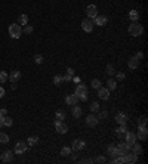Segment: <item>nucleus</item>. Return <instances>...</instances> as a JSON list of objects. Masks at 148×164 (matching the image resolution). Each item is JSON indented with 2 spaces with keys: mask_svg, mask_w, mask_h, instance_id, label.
<instances>
[{
  "mask_svg": "<svg viewBox=\"0 0 148 164\" xmlns=\"http://www.w3.org/2000/svg\"><path fill=\"white\" fill-rule=\"evenodd\" d=\"M77 95V98L80 99V101H87V86H85V84H82V83H79L77 84V87H76V92H74Z\"/></svg>",
  "mask_w": 148,
  "mask_h": 164,
  "instance_id": "1",
  "label": "nucleus"
},
{
  "mask_svg": "<svg viewBox=\"0 0 148 164\" xmlns=\"http://www.w3.org/2000/svg\"><path fill=\"white\" fill-rule=\"evenodd\" d=\"M129 34L130 36H133V37H139V36H142V33H144V28H142V25L141 24H138V22H133V24H130L129 25Z\"/></svg>",
  "mask_w": 148,
  "mask_h": 164,
  "instance_id": "2",
  "label": "nucleus"
},
{
  "mask_svg": "<svg viewBox=\"0 0 148 164\" xmlns=\"http://www.w3.org/2000/svg\"><path fill=\"white\" fill-rule=\"evenodd\" d=\"M9 36L12 39H19L22 36V30L19 24H11L9 25Z\"/></svg>",
  "mask_w": 148,
  "mask_h": 164,
  "instance_id": "3",
  "label": "nucleus"
},
{
  "mask_svg": "<svg viewBox=\"0 0 148 164\" xmlns=\"http://www.w3.org/2000/svg\"><path fill=\"white\" fill-rule=\"evenodd\" d=\"M93 27H95L93 19L86 18V19H83V21H82V28H83V31H85V33H92V31H93Z\"/></svg>",
  "mask_w": 148,
  "mask_h": 164,
  "instance_id": "4",
  "label": "nucleus"
},
{
  "mask_svg": "<svg viewBox=\"0 0 148 164\" xmlns=\"http://www.w3.org/2000/svg\"><path fill=\"white\" fill-rule=\"evenodd\" d=\"M55 129L59 135H64V133L68 132V126L64 121H59V120H55Z\"/></svg>",
  "mask_w": 148,
  "mask_h": 164,
  "instance_id": "5",
  "label": "nucleus"
},
{
  "mask_svg": "<svg viewBox=\"0 0 148 164\" xmlns=\"http://www.w3.org/2000/svg\"><path fill=\"white\" fill-rule=\"evenodd\" d=\"M123 161L125 163H129V164H135L138 161V155H135L133 152H126L125 155H123Z\"/></svg>",
  "mask_w": 148,
  "mask_h": 164,
  "instance_id": "6",
  "label": "nucleus"
},
{
  "mask_svg": "<svg viewBox=\"0 0 148 164\" xmlns=\"http://www.w3.org/2000/svg\"><path fill=\"white\" fill-rule=\"evenodd\" d=\"M107 22H108V18L104 16V15H98V16L93 19V24L98 25V27H105Z\"/></svg>",
  "mask_w": 148,
  "mask_h": 164,
  "instance_id": "7",
  "label": "nucleus"
},
{
  "mask_svg": "<svg viewBox=\"0 0 148 164\" xmlns=\"http://www.w3.org/2000/svg\"><path fill=\"white\" fill-rule=\"evenodd\" d=\"M86 13H87V18L95 19V18L98 16V8H96L95 5H89V6L86 8Z\"/></svg>",
  "mask_w": 148,
  "mask_h": 164,
  "instance_id": "8",
  "label": "nucleus"
},
{
  "mask_svg": "<svg viewBox=\"0 0 148 164\" xmlns=\"http://www.w3.org/2000/svg\"><path fill=\"white\" fill-rule=\"evenodd\" d=\"M98 90V96H99V99H102V101H107L108 98H110V90L107 89V87H99V89H96Z\"/></svg>",
  "mask_w": 148,
  "mask_h": 164,
  "instance_id": "9",
  "label": "nucleus"
},
{
  "mask_svg": "<svg viewBox=\"0 0 148 164\" xmlns=\"http://www.w3.org/2000/svg\"><path fill=\"white\" fill-rule=\"evenodd\" d=\"M25 151H27V144H25V142H18V144L15 145L13 154H18V155H21V154H24Z\"/></svg>",
  "mask_w": 148,
  "mask_h": 164,
  "instance_id": "10",
  "label": "nucleus"
},
{
  "mask_svg": "<svg viewBox=\"0 0 148 164\" xmlns=\"http://www.w3.org/2000/svg\"><path fill=\"white\" fill-rule=\"evenodd\" d=\"M130 146H132V145H129L128 142H121V144H118V145H117V149H118L120 155H125L126 152H129V151H130Z\"/></svg>",
  "mask_w": 148,
  "mask_h": 164,
  "instance_id": "11",
  "label": "nucleus"
},
{
  "mask_svg": "<svg viewBox=\"0 0 148 164\" xmlns=\"http://www.w3.org/2000/svg\"><path fill=\"white\" fill-rule=\"evenodd\" d=\"M147 136H148V130H147V127H138L136 139H139V140H145V139H147Z\"/></svg>",
  "mask_w": 148,
  "mask_h": 164,
  "instance_id": "12",
  "label": "nucleus"
},
{
  "mask_svg": "<svg viewBox=\"0 0 148 164\" xmlns=\"http://www.w3.org/2000/svg\"><path fill=\"white\" fill-rule=\"evenodd\" d=\"M85 145H86V144H85V140H82V139H76V140L73 142V149L79 152V151H82V149L85 148Z\"/></svg>",
  "mask_w": 148,
  "mask_h": 164,
  "instance_id": "13",
  "label": "nucleus"
},
{
  "mask_svg": "<svg viewBox=\"0 0 148 164\" xmlns=\"http://www.w3.org/2000/svg\"><path fill=\"white\" fill-rule=\"evenodd\" d=\"M128 115L125 114V112H118L117 115H116V121L118 123V124H128Z\"/></svg>",
  "mask_w": 148,
  "mask_h": 164,
  "instance_id": "14",
  "label": "nucleus"
},
{
  "mask_svg": "<svg viewBox=\"0 0 148 164\" xmlns=\"http://www.w3.org/2000/svg\"><path fill=\"white\" fill-rule=\"evenodd\" d=\"M79 102V98H77V95H76V93H73V95H68L67 98H65V104L67 105H76Z\"/></svg>",
  "mask_w": 148,
  "mask_h": 164,
  "instance_id": "15",
  "label": "nucleus"
},
{
  "mask_svg": "<svg viewBox=\"0 0 148 164\" xmlns=\"http://www.w3.org/2000/svg\"><path fill=\"white\" fill-rule=\"evenodd\" d=\"M125 139H126V142H128L129 145H132V144L136 142V135H135L133 132H126V133H125Z\"/></svg>",
  "mask_w": 148,
  "mask_h": 164,
  "instance_id": "16",
  "label": "nucleus"
},
{
  "mask_svg": "<svg viewBox=\"0 0 148 164\" xmlns=\"http://www.w3.org/2000/svg\"><path fill=\"white\" fill-rule=\"evenodd\" d=\"M71 114H73V117H74V118H80V117H82V114H83V109H82L80 107H77V104H76V105H73Z\"/></svg>",
  "mask_w": 148,
  "mask_h": 164,
  "instance_id": "17",
  "label": "nucleus"
},
{
  "mask_svg": "<svg viewBox=\"0 0 148 164\" xmlns=\"http://www.w3.org/2000/svg\"><path fill=\"white\" fill-rule=\"evenodd\" d=\"M86 124L89 126V127H95L96 124H98V118H96V115H87L86 117Z\"/></svg>",
  "mask_w": 148,
  "mask_h": 164,
  "instance_id": "18",
  "label": "nucleus"
},
{
  "mask_svg": "<svg viewBox=\"0 0 148 164\" xmlns=\"http://www.w3.org/2000/svg\"><path fill=\"white\" fill-rule=\"evenodd\" d=\"M19 78H21V71H12L8 77V80H11V83H18Z\"/></svg>",
  "mask_w": 148,
  "mask_h": 164,
  "instance_id": "19",
  "label": "nucleus"
},
{
  "mask_svg": "<svg viewBox=\"0 0 148 164\" xmlns=\"http://www.w3.org/2000/svg\"><path fill=\"white\" fill-rule=\"evenodd\" d=\"M128 67H129L130 69H136V68L139 67V61H138L135 56H132V58H129V61H128Z\"/></svg>",
  "mask_w": 148,
  "mask_h": 164,
  "instance_id": "20",
  "label": "nucleus"
},
{
  "mask_svg": "<svg viewBox=\"0 0 148 164\" xmlns=\"http://www.w3.org/2000/svg\"><path fill=\"white\" fill-rule=\"evenodd\" d=\"M12 157H13V152L12 151H5L3 155L0 157V160L5 161V163H9V161H12Z\"/></svg>",
  "mask_w": 148,
  "mask_h": 164,
  "instance_id": "21",
  "label": "nucleus"
},
{
  "mask_svg": "<svg viewBox=\"0 0 148 164\" xmlns=\"http://www.w3.org/2000/svg\"><path fill=\"white\" fill-rule=\"evenodd\" d=\"M130 149H132V152L135 154V155H141L142 154V146L138 144V142H135V144H132V146H130Z\"/></svg>",
  "mask_w": 148,
  "mask_h": 164,
  "instance_id": "22",
  "label": "nucleus"
},
{
  "mask_svg": "<svg viewBox=\"0 0 148 164\" xmlns=\"http://www.w3.org/2000/svg\"><path fill=\"white\" fill-rule=\"evenodd\" d=\"M126 132H128V126H126V124H120V127H118V129H116V135H117V137H121Z\"/></svg>",
  "mask_w": 148,
  "mask_h": 164,
  "instance_id": "23",
  "label": "nucleus"
},
{
  "mask_svg": "<svg viewBox=\"0 0 148 164\" xmlns=\"http://www.w3.org/2000/svg\"><path fill=\"white\" fill-rule=\"evenodd\" d=\"M65 117H67V112H65L64 109H59V111H56V114H55V118L59 120V121H64Z\"/></svg>",
  "mask_w": 148,
  "mask_h": 164,
  "instance_id": "24",
  "label": "nucleus"
},
{
  "mask_svg": "<svg viewBox=\"0 0 148 164\" xmlns=\"http://www.w3.org/2000/svg\"><path fill=\"white\" fill-rule=\"evenodd\" d=\"M129 18L132 22H138L139 21V12L138 11H130L129 12Z\"/></svg>",
  "mask_w": 148,
  "mask_h": 164,
  "instance_id": "25",
  "label": "nucleus"
},
{
  "mask_svg": "<svg viewBox=\"0 0 148 164\" xmlns=\"http://www.w3.org/2000/svg\"><path fill=\"white\" fill-rule=\"evenodd\" d=\"M18 22H19L21 25H27V24H28V16H27L25 13H21L19 18H18Z\"/></svg>",
  "mask_w": 148,
  "mask_h": 164,
  "instance_id": "26",
  "label": "nucleus"
},
{
  "mask_svg": "<svg viewBox=\"0 0 148 164\" xmlns=\"http://www.w3.org/2000/svg\"><path fill=\"white\" fill-rule=\"evenodd\" d=\"M107 89H108V90H116V89H117V83H116V80L108 78V81H107Z\"/></svg>",
  "mask_w": 148,
  "mask_h": 164,
  "instance_id": "27",
  "label": "nucleus"
},
{
  "mask_svg": "<svg viewBox=\"0 0 148 164\" xmlns=\"http://www.w3.org/2000/svg\"><path fill=\"white\" fill-rule=\"evenodd\" d=\"M147 117H139V118H138V127H147Z\"/></svg>",
  "mask_w": 148,
  "mask_h": 164,
  "instance_id": "28",
  "label": "nucleus"
},
{
  "mask_svg": "<svg viewBox=\"0 0 148 164\" xmlns=\"http://www.w3.org/2000/svg\"><path fill=\"white\" fill-rule=\"evenodd\" d=\"M89 109H90L92 112H98V111H99V104H98L96 101H93V102L90 104V107H89Z\"/></svg>",
  "mask_w": 148,
  "mask_h": 164,
  "instance_id": "29",
  "label": "nucleus"
},
{
  "mask_svg": "<svg viewBox=\"0 0 148 164\" xmlns=\"http://www.w3.org/2000/svg\"><path fill=\"white\" fill-rule=\"evenodd\" d=\"M9 142V136L3 132H0V144H8Z\"/></svg>",
  "mask_w": 148,
  "mask_h": 164,
  "instance_id": "30",
  "label": "nucleus"
},
{
  "mask_svg": "<svg viewBox=\"0 0 148 164\" xmlns=\"http://www.w3.org/2000/svg\"><path fill=\"white\" fill-rule=\"evenodd\" d=\"M12 124H13V120L11 118L9 115H6L5 118H3V126H6V127H11Z\"/></svg>",
  "mask_w": 148,
  "mask_h": 164,
  "instance_id": "31",
  "label": "nucleus"
},
{
  "mask_svg": "<svg viewBox=\"0 0 148 164\" xmlns=\"http://www.w3.org/2000/svg\"><path fill=\"white\" fill-rule=\"evenodd\" d=\"M27 142H28V145H30V146H33V145H36V144L39 142V137H37V136H30Z\"/></svg>",
  "mask_w": 148,
  "mask_h": 164,
  "instance_id": "32",
  "label": "nucleus"
},
{
  "mask_svg": "<svg viewBox=\"0 0 148 164\" xmlns=\"http://www.w3.org/2000/svg\"><path fill=\"white\" fill-rule=\"evenodd\" d=\"M8 77H9V74L6 71H0V83H6Z\"/></svg>",
  "mask_w": 148,
  "mask_h": 164,
  "instance_id": "33",
  "label": "nucleus"
},
{
  "mask_svg": "<svg viewBox=\"0 0 148 164\" xmlns=\"http://www.w3.org/2000/svg\"><path fill=\"white\" fill-rule=\"evenodd\" d=\"M107 117H108V112L107 111H101L99 114L96 115V118H98V121H101V120H105Z\"/></svg>",
  "mask_w": 148,
  "mask_h": 164,
  "instance_id": "34",
  "label": "nucleus"
},
{
  "mask_svg": "<svg viewBox=\"0 0 148 164\" xmlns=\"http://www.w3.org/2000/svg\"><path fill=\"white\" fill-rule=\"evenodd\" d=\"M90 86H92V89H99L101 87V81L98 80V78H93L92 83H90Z\"/></svg>",
  "mask_w": 148,
  "mask_h": 164,
  "instance_id": "35",
  "label": "nucleus"
},
{
  "mask_svg": "<svg viewBox=\"0 0 148 164\" xmlns=\"http://www.w3.org/2000/svg\"><path fill=\"white\" fill-rule=\"evenodd\" d=\"M71 154V148H68V146H64L62 149H61V155L62 157H68Z\"/></svg>",
  "mask_w": 148,
  "mask_h": 164,
  "instance_id": "36",
  "label": "nucleus"
},
{
  "mask_svg": "<svg viewBox=\"0 0 148 164\" xmlns=\"http://www.w3.org/2000/svg\"><path fill=\"white\" fill-rule=\"evenodd\" d=\"M107 74H108V76H113V74H116V68H114L111 64H108V65H107Z\"/></svg>",
  "mask_w": 148,
  "mask_h": 164,
  "instance_id": "37",
  "label": "nucleus"
},
{
  "mask_svg": "<svg viewBox=\"0 0 148 164\" xmlns=\"http://www.w3.org/2000/svg\"><path fill=\"white\" fill-rule=\"evenodd\" d=\"M33 59H34V62H36V64H42V62H43V56H42L40 53L34 55V58H33Z\"/></svg>",
  "mask_w": 148,
  "mask_h": 164,
  "instance_id": "38",
  "label": "nucleus"
},
{
  "mask_svg": "<svg viewBox=\"0 0 148 164\" xmlns=\"http://www.w3.org/2000/svg\"><path fill=\"white\" fill-rule=\"evenodd\" d=\"M33 33V27H30V25H25V28L22 30V34H31Z\"/></svg>",
  "mask_w": 148,
  "mask_h": 164,
  "instance_id": "39",
  "label": "nucleus"
},
{
  "mask_svg": "<svg viewBox=\"0 0 148 164\" xmlns=\"http://www.w3.org/2000/svg\"><path fill=\"white\" fill-rule=\"evenodd\" d=\"M54 83H55L56 86L61 84V83H62V77H61V76H55V77H54Z\"/></svg>",
  "mask_w": 148,
  "mask_h": 164,
  "instance_id": "40",
  "label": "nucleus"
},
{
  "mask_svg": "<svg viewBox=\"0 0 148 164\" xmlns=\"http://www.w3.org/2000/svg\"><path fill=\"white\" fill-rule=\"evenodd\" d=\"M114 149H116V145H113V144L107 146V152H108L110 155H113V152H114Z\"/></svg>",
  "mask_w": 148,
  "mask_h": 164,
  "instance_id": "41",
  "label": "nucleus"
},
{
  "mask_svg": "<svg viewBox=\"0 0 148 164\" xmlns=\"http://www.w3.org/2000/svg\"><path fill=\"white\" fill-rule=\"evenodd\" d=\"M93 161H95V163H107V158H105V157H96Z\"/></svg>",
  "mask_w": 148,
  "mask_h": 164,
  "instance_id": "42",
  "label": "nucleus"
},
{
  "mask_svg": "<svg viewBox=\"0 0 148 164\" xmlns=\"http://www.w3.org/2000/svg\"><path fill=\"white\" fill-rule=\"evenodd\" d=\"M73 80V76H68V74H65L64 77H62V81H65V83H70Z\"/></svg>",
  "mask_w": 148,
  "mask_h": 164,
  "instance_id": "43",
  "label": "nucleus"
},
{
  "mask_svg": "<svg viewBox=\"0 0 148 164\" xmlns=\"http://www.w3.org/2000/svg\"><path fill=\"white\" fill-rule=\"evenodd\" d=\"M116 77H117V80H118V81L125 80V74H123V73H116Z\"/></svg>",
  "mask_w": 148,
  "mask_h": 164,
  "instance_id": "44",
  "label": "nucleus"
},
{
  "mask_svg": "<svg viewBox=\"0 0 148 164\" xmlns=\"http://www.w3.org/2000/svg\"><path fill=\"white\" fill-rule=\"evenodd\" d=\"M135 58H136V59H138V61H141V59H142V58H144V53H142V52H138V53H136V55H135Z\"/></svg>",
  "mask_w": 148,
  "mask_h": 164,
  "instance_id": "45",
  "label": "nucleus"
},
{
  "mask_svg": "<svg viewBox=\"0 0 148 164\" xmlns=\"http://www.w3.org/2000/svg\"><path fill=\"white\" fill-rule=\"evenodd\" d=\"M0 115H2V117H6L8 115V111L3 108V109H0Z\"/></svg>",
  "mask_w": 148,
  "mask_h": 164,
  "instance_id": "46",
  "label": "nucleus"
},
{
  "mask_svg": "<svg viewBox=\"0 0 148 164\" xmlns=\"http://www.w3.org/2000/svg\"><path fill=\"white\" fill-rule=\"evenodd\" d=\"M67 74H68V76H74V69H73V68H68V69H67Z\"/></svg>",
  "mask_w": 148,
  "mask_h": 164,
  "instance_id": "47",
  "label": "nucleus"
},
{
  "mask_svg": "<svg viewBox=\"0 0 148 164\" xmlns=\"http://www.w3.org/2000/svg\"><path fill=\"white\" fill-rule=\"evenodd\" d=\"M93 160L92 158H83V160H80V163H92Z\"/></svg>",
  "mask_w": 148,
  "mask_h": 164,
  "instance_id": "48",
  "label": "nucleus"
},
{
  "mask_svg": "<svg viewBox=\"0 0 148 164\" xmlns=\"http://www.w3.org/2000/svg\"><path fill=\"white\" fill-rule=\"evenodd\" d=\"M3 95H5V89H3L2 86H0V99L3 98Z\"/></svg>",
  "mask_w": 148,
  "mask_h": 164,
  "instance_id": "49",
  "label": "nucleus"
},
{
  "mask_svg": "<svg viewBox=\"0 0 148 164\" xmlns=\"http://www.w3.org/2000/svg\"><path fill=\"white\" fill-rule=\"evenodd\" d=\"M73 81L79 84V83H80V78H79V77H74V76H73Z\"/></svg>",
  "mask_w": 148,
  "mask_h": 164,
  "instance_id": "50",
  "label": "nucleus"
},
{
  "mask_svg": "<svg viewBox=\"0 0 148 164\" xmlns=\"http://www.w3.org/2000/svg\"><path fill=\"white\" fill-rule=\"evenodd\" d=\"M3 118H5V117H2V115H0V129L3 127Z\"/></svg>",
  "mask_w": 148,
  "mask_h": 164,
  "instance_id": "51",
  "label": "nucleus"
}]
</instances>
